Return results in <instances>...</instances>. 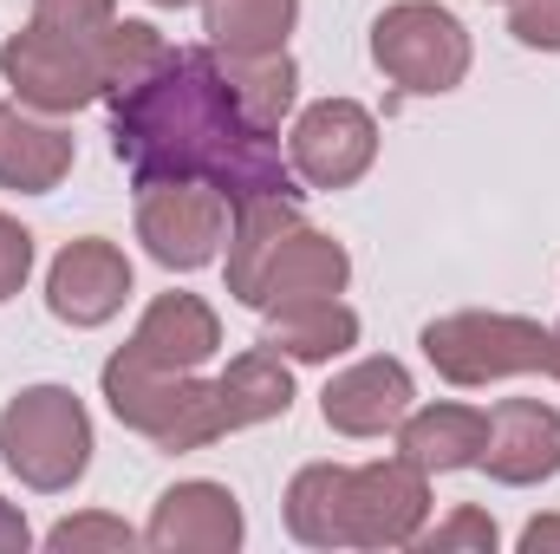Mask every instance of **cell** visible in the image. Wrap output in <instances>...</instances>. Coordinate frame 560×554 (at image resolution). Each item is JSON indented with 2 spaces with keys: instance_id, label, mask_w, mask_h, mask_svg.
Here are the masks:
<instances>
[{
  "instance_id": "1",
  "label": "cell",
  "mask_w": 560,
  "mask_h": 554,
  "mask_svg": "<svg viewBox=\"0 0 560 554\" xmlns=\"http://www.w3.org/2000/svg\"><path fill=\"white\" fill-rule=\"evenodd\" d=\"M242 131L222 53L215 46H176L163 72H150L131 99L112 105V150L131 170V183H209L215 157Z\"/></svg>"
},
{
  "instance_id": "2",
  "label": "cell",
  "mask_w": 560,
  "mask_h": 554,
  "mask_svg": "<svg viewBox=\"0 0 560 554\" xmlns=\"http://www.w3.org/2000/svg\"><path fill=\"white\" fill-rule=\"evenodd\" d=\"M98 392L112 417L125 430L150 437L156 450L183 457V450H202L222 437V417H215V379H196V372H163L150 366L138 346H118L98 372Z\"/></svg>"
},
{
  "instance_id": "3",
  "label": "cell",
  "mask_w": 560,
  "mask_h": 554,
  "mask_svg": "<svg viewBox=\"0 0 560 554\" xmlns=\"http://www.w3.org/2000/svg\"><path fill=\"white\" fill-rule=\"evenodd\" d=\"M92 412L79 405L72 385H26L7 399L0 412V463L39 489V496H66L85 470H92Z\"/></svg>"
},
{
  "instance_id": "4",
  "label": "cell",
  "mask_w": 560,
  "mask_h": 554,
  "mask_svg": "<svg viewBox=\"0 0 560 554\" xmlns=\"http://www.w3.org/2000/svg\"><path fill=\"white\" fill-rule=\"evenodd\" d=\"M423 359L436 366V379L476 392V385H502V379H528V372H548V346H555V326L528 320V313H482V307H463V313H443L418 333Z\"/></svg>"
},
{
  "instance_id": "5",
  "label": "cell",
  "mask_w": 560,
  "mask_h": 554,
  "mask_svg": "<svg viewBox=\"0 0 560 554\" xmlns=\"http://www.w3.org/2000/svg\"><path fill=\"white\" fill-rule=\"evenodd\" d=\"M469 33L450 7L436 0H392L372 20V66L411 92V99H443L469 79Z\"/></svg>"
},
{
  "instance_id": "6",
  "label": "cell",
  "mask_w": 560,
  "mask_h": 554,
  "mask_svg": "<svg viewBox=\"0 0 560 554\" xmlns=\"http://www.w3.org/2000/svg\"><path fill=\"white\" fill-rule=\"evenodd\" d=\"M98 39V33H92ZM79 33H52V26H20L0 46V79L26 112L46 118H72L85 105H98V46Z\"/></svg>"
},
{
  "instance_id": "7",
  "label": "cell",
  "mask_w": 560,
  "mask_h": 554,
  "mask_svg": "<svg viewBox=\"0 0 560 554\" xmlns=\"http://www.w3.org/2000/svg\"><path fill=\"white\" fill-rule=\"evenodd\" d=\"M138 242L170 275H196L229 242V203L215 183H150L138 189Z\"/></svg>"
},
{
  "instance_id": "8",
  "label": "cell",
  "mask_w": 560,
  "mask_h": 554,
  "mask_svg": "<svg viewBox=\"0 0 560 554\" xmlns=\"http://www.w3.org/2000/svg\"><path fill=\"white\" fill-rule=\"evenodd\" d=\"M287 163L306 189H352L378 163V118L359 99H319L293 118L287 131Z\"/></svg>"
},
{
  "instance_id": "9",
  "label": "cell",
  "mask_w": 560,
  "mask_h": 554,
  "mask_svg": "<svg viewBox=\"0 0 560 554\" xmlns=\"http://www.w3.org/2000/svg\"><path fill=\"white\" fill-rule=\"evenodd\" d=\"M125 300H131V255L118 242L79 235V242H66L52 255V268H46V307H52V320L92 333V326L118 320Z\"/></svg>"
},
{
  "instance_id": "10",
  "label": "cell",
  "mask_w": 560,
  "mask_h": 554,
  "mask_svg": "<svg viewBox=\"0 0 560 554\" xmlns=\"http://www.w3.org/2000/svg\"><path fill=\"white\" fill-rule=\"evenodd\" d=\"M430 522V476L405 457L352 470V549H411Z\"/></svg>"
},
{
  "instance_id": "11",
  "label": "cell",
  "mask_w": 560,
  "mask_h": 554,
  "mask_svg": "<svg viewBox=\"0 0 560 554\" xmlns=\"http://www.w3.org/2000/svg\"><path fill=\"white\" fill-rule=\"evenodd\" d=\"M242 535H248L242 496L229 483H209V476H189V483L163 489L150 522H143V542L156 554H235Z\"/></svg>"
},
{
  "instance_id": "12",
  "label": "cell",
  "mask_w": 560,
  "mask_h": 554,
  "mask_svg": "<svg viewBox=\"0 0 560 554\" xmlns=\"http://www.w3.org/2000/svg\"><path fill=\"white\" fill-rule=\"evenodd\" d=\"M411 405H418V385H411L405 359H352L319 392V417L339 437H385V430H398V417Z\"/></svg>"
},
{
  "instance_id": "13",
  "label": "cell",
  "mask_w": 560,
  "mask_h": 554,
  "mask_svg": "<svg viewBox=\"0 0 560 554\" xmlns=\"http://www.w3.org/2000/svg\"><path fill=\"white\" fill-rule=\"evenodd\" d=\"M476 470H489V483L502 489H535L560 476V412L541 399H502L489 412V443Z\"/></svg>"
},
{
  "instance_id": "14",
  "label": "cell",
  "mask_w": 560,
  "mask_h": 554,
  "mask_svg": "<svg viewBox=\"0 0 560 554\" xmlns=\"http://www.w3.org/2000/svg\"><path fill=\"white\" fill-rule=\"evenodd\" d=\"M352 280V255L346 242H332L326 229H306L293 222L280 235V249L261 268V287H255V307L261 313H280V307H300V300H339Z\"/></svg>"
},
{
  "instance_id": "15",
  "label": "cell",
  "mask_w": 560,
  "mask_h": 554,
  "mask_svg": "<svg viewBox=\"0 0 560 554\" xmlns=\"http://www.w3.org/2000/svg\"><path fill=\"white\" fill-rule=\"evenodd\" d=\"M131 346L163 372H202L222 353V320H215V307L202 293H156L143 307Z\"/></svg>"
},
{
  "instance_id": "16",
  "label": "cell",
  "mask_w": 560,
  "mask_h": 554,
  "mask_svg": "<svg viewBox=\"0 0 560 554\" xmlns=\"http://www.w3.org/2000/svg\"><path fill=\"white\" fill-rule=\"evenodd\" d=\"M398 457L418 463L423 476H450V470H476L482 443H489V412L482 405H411L398 417Z\"/></svg>"
},
{
  "instance_id": "17",
  "label": "cell",
  "mask_w": 560,
  "mask_h": 554,
  "mask_svg": "<svg viewBox=\"0 0 560 554\" xmlns=\"http://www.w3.org/2000/svg\"><path fill=\"white\" fill-rule=\"evenodd\" d=\"M72 157H79L72 131H59L46 112L33 118L20 99L0 105V189L46 196V189H59L72 176Z\"/></svg>"
},
{
  "instance_id": "18",
  "label": "cell",
  "mask_w": 560,
  "mask_h": 554,
  "mask_svg": "<svg viewBox=\"0 0 560 554\" xmlns=\"http://www.w3.org/2000/svg\"><path fill=\"white\" fill-rule=\"evenodd\" d=\"M287 535L306 549H352V463H306L287 483Z\"/></svg>"
},
{
  "instance_id": "19",
  "label": "cell",
  "mask_w": 560,
  "mask_h": 554,
  "mask_svg": "<svg viewBox=\"0 0 560 554\" xmlns=\"http://www.w3.org/2000/svg\"><path fill=\"white\" fill-rule=\"evenodd\" d=\"M293 412V372L275 346H248L229 359V372L215 379V417H222V437L229 430H248V424H275Z\"/></svg>"
},
{
  "instance_id": "20",
  "label": "cell",
  "mask_w": 560,
  "mask_h": 554,
  "mask_svg": "<svg viewBox=\"0 0 560 554\" xmlns=\"http://www.w3.org/2000/svg\"><path fill=\"white\" fill-rule=\"evenodd\" d=\"M261 346H275L287 366H332L359 346V313L346 300H300V307H280L268 313V333Z\"/></svg>"
},
{
  "instance_id": "21",
  "label": "cell",
  "mask_w": 560,
  "mask_h": 554,
  "mask_svg": "<svg viewBox=\"0 0 560 554\" xmlns=\"http://www.w3.org/2000/svg\"><path fill=\"white\" fill-rule=\"evenodd\" d=\"M300 222V196H255V203H229V293L242 307H255L261 268L280 249V235Z\"/></svg>"
},
{
  "instance_id": "22",
  "label": "cell",
  "mask_w": 560,
  "mask_h": 554,
  "mask_svg": "<svg viewBox=\"0 0 560 554\" xmlns=\"http://www.w3.org/2000/svg\"><path fill=\"white\" fill-rule=\"evenodd\" d=\"M222 79H229L235 118L255 131H280V118L300 99V66L287 59V46L280 53H222Z\"/></svg>"
},
{
  "instance_id": "23",
  "label": "cell",
  "mask_w": 560,
  "mask_h": 554,
  "mask_svg": "<svg viewBox=\"0 0 560 554\" xmlns=\"http://www.w3.org/2000/svg\"><path fill=\"white\" fill-rule=\"evenodd\" d=\"M209 183L222 189V203H255V196H306L300 189V176H293V163L280 157L275 131H255V125H242L229 150L215 157V170H209Z\"/></svg>"
},
{
  "instance_id": "24",
  "label": "cell",
  "mask_w": 560,
  "mask_h": 554,
  "mask_svg": "<svg viewBox=\"0 0 560 554\" xmlns=\"http://www.w3.org/2000/svg\"><path fill=\"white\" fill-rule=\"evenodd\" d=\"M300 26V0H202V33L215 53H280Z\"/></svg>"
},
{
  "instance_id": "25",
  "label": "cell",
  "mask_w": 560,
  "mask_h": 554,
  "mask_svg": "<svg viewBox=\"0 0 560 554\" xmlns=\"http://www.w3.org/2000/svg\"><path fill=\"white\" fill-rule=\"evenodd\" d=\"M92 46H98V99H105V105L131 99L143 79H150V72H163V66H170V53H176L150 20H112Z\"/></svg>"
},
{
  "instance_id": "26",
  "label": "cell",
  "mask_w": 560,
  "mask_h": 554,
  "mask_svg": "<svg viewBox=\"0 0 560 554\" xmlns=\"http://www.w3.org/2000/svg\"><path fill=\"white\" fill-rule=\"evenodd\" d=\"M495 542H502V529H495V516L489 509H476V503H463V509H450L436 529L423 522V535L411 542V549H423V554H495Z\"/></svg>"
},
{
  "instance_id": "27",
  "label": "cell",
  "mask_w": 560,
  "mask_h": 554,
  "mask_svg": "<svg viewBox=\"0 0 560 554\" xmlns=\"http://www.w3.org/2000/svg\"><path fill=\"white\" fill-rule=\"evenodd\" d=\"M143 535L125 522V516H66V522H52L46 529V549L52 554H79V549H138Z\"/></svg>"
},
{
  "instance_id": "28",
  "label": "cell",
  "mask_w": 560,
  "mask_h": 554,
  "mask_svg": "<svg viewBox=\"0 0 560 554\" xmlns=\"http://www.w3.org/2000/svg\"><path fill=\"white\" fill-rule=\"evenodd\" d=\"M33 20L52 26V33L92 39V33H105V26L118 20V0H33Z\"/></svg>"
},
{
  "instance_id": "29",
  "label": "cell",
  "mask_w": 560,
  "mask_h": 554,
  "mask_svg": "<svg viewBox=\"0 0 560 554\" xmlns=\"http://www.w3.org/2000/svg\"><path fill=\"white\" fill-rule=\"evenodd\" d=\"M509 33L535 53H560V0H509Z\"/></svg>"
},
{
  "instance_id": "30",
  "label": "cell",
  "mask_w": 560,
  "mask_h": 554,
  "mask_svg": "<svg viewBox=\"0 0 560 554\" xmlns=\"http://www.w3.org/2000/svg\"><path fill=\"white\" fill-rule=\"evenodd\" d=\"M26 275H33V229H20V222L0 209V307L26 287Z\"/></svg>"
},
{
  "instance_id": "31",
  "label": "cell",
  "mask_w": 560,
  "mask_h": 554,
  "mask_svg": "<svg viewBox=\"0 0 560 554\" xmlns=\"http://www.w3.org/2000/svg\"><path fill=\"white\" fill-rule=\"evenodd\" d=\"M33 549V529H26V516L0 496V554H26Z\"/></svg>"
},
{
  "instance_id": "32",
  "label": "cell",
  "mask_w": 560,
  "mask_h": 554,
  "mask_svg": "<svg viewBox=\"0 0 560 554\" xmlns=\"http://www.w3.org/2000/svg\"><path fill=\"white\" fill-rule=\"evenodd\" d=\"M522 554H560V516H535L528 529H522Z\"/></svg>"
},
{
  "instance_id": "33",
  "label": "cell",
  "mask_w": 560,
  "mask_h": 554,
  "mask_svg": "<svg viewBox=\"0 0 560 554\" xmlns=\"http://www.w3.org/2000/svg\"><path fill=\"white\" fill-rule=\"evenodd\" d=\"M548 379H560V326H555V346H548Z\"/></svg>"
},
{
  "instance_id": "34",
  "label": "cell",
  "mask_w": 560,
  "mask_h": 554,
  "mask_svg": "<svg viewBox=\"0 0 560 554\" xmlns=\"http://www.w3.org/2000/svg\"><path fill=\"white\" fill-rule=\"evenodd\" d=\"M150 7H196V0H150Z\"/></svg>"
}]
</instances>
